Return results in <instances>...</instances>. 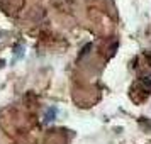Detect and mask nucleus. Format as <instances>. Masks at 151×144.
<instances>
[{
    "mask_svg": "<svg viewBox=\"0 0 151 144\" xmlns=\"http://www.w3.org/2000/svg\"><path fill=\"white\" fill-rule=\"evenodd\" d=\"M56 112H58L56 109H53V107H49V109L46 110V115H44V122H51V120H55Z\"/></svg>",
    "mask_w": 151,
    "mask_h": 144,
    "instance_id": "f257e3e1",
    "label": "nucleus"
}]
</instances>
